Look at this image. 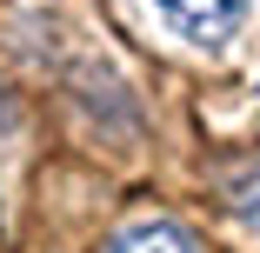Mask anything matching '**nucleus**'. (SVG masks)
Wrapping results in <instances>:
<instances>
[{
    "mask_svg": "<svg viewBox=\"0 0 260 253\" xmlns=\"http://www.w3.org/2000/svg\"><path fill=\"white\" fill-rule=\"evenodd\" d=\"M153 7H160V20H167L187 47H200V54H220V47L247 27L253 0H153Z\"/></svg>",
    "mask_w": 260,
    "mask_h": 253,
    "instance_id": "f257e3e1",
    "label": "nucleus"
},
{
    "mask_svg": "<svg viewBox=\"0 0 260 253\" xmlns=\"http://www.w3.org/2000/svg\"><path fill=\"white\" fill-rule=\"evenodd\" d=\"M107 253H200V246H193L187 227H174V220H127V227L107 240Z\"/></svg>",
    "mask_w": 260,
    "mask_h": 253,
    "instance_id": "f03ea898",
    "label": "nucleus"
},
{
    "mask_svg": "<svg viewBox=\"0 0 260 253\" xmlns=\"http://www.w3.org/2000/svg\"><path fill=\"white\" fill-rule=\"evenodd\" d=\"M240 213H247V227L260 233V173H253V180L240 187Z\"/></svg>",
    "mask_w": 260,
    "mask_h": 253,
    "instance_id": "7ed1b4c3",
    "label": "nucleus"
}]
</instances>
